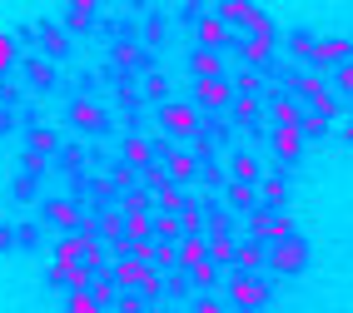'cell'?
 Listing matches in <instances>:
<instances>
[{
    "label": "cell",
    "mask_w": 353,
    "mask_h": 313,
    "mask_svg": "<svg viewBox=\"0 0 353 313\" xmlns=\"http://www.w3.org/2000/svg\"><path fill=\"white\" fill-rule=\"evenodd\" d=\"M100 259H105V249L95 234H70L55 244V263H100Z\"/></svg>",
    "instance_id": "1"
},
{
    "label": "cell",
    "mask_w": 353,
    "mask_h": 313,
    "mask_svg": "<svg viewBox=\"0 0 353 313\" xmlns=\"http://www.w3.org/2000/svg\"><path fill=\"white\" fill-rule=\"evenodd\" d=\"M303 263H309V249H303V239L289 234V239H279V244H269V269H274V274H289V279H294Z\"/></svg>",
    "instance_id": "2"
},
{
    "label": "cell",
    "mask_w": 353,
    "mask_h": 313,
    "mask_svg": "<svg viewBox=\"0 0 353 313\" xmlns=\"http://www.w3.org/2000/svg\"><path fill=\"white\" fill-rule=\"evenodd\" d=\"M254 234L264 239V244H279V239H289L294 234V219H284V214H274V204L269 209H254Z\"/></svg>",
    "instance_id": "3"
},
{
    "label": "cell",
    "mask_w": 353,
    "mask_h": 313,
    "mask_svg": "<svg viewBox=\"0 0 353 313\" xmlns=\"http://www.w3.org/2000/svg\"><path fill=\"white\" fill-rule=\"evenodd\" d=\"M229 299L239 303V308H264L274 294H269V283H264V279L244 274V279H234V283H229Z\"/></svg>",
    "instance_id": "4"
},
{
    "label": "cell",
    "mask_w": 353,
    "mask_h": 313,
    "mask_svg": "<svg viewBox=\"0 0 353 313\" xmlns=\"http://www.w3.org/2000/svg\"><path fill=\"white\" fill-rule=\"evenodd\" d=\"M294 90H299V100H309V105H314V110H323V114H334V110H339V100L328 94L323 75H299V80H294Z\"/></svg>",
    "instance_id": "5"
},
{
    "label": "cell",
    "mask_w": 353,
    "mask_h": 313,
    "mask_svg": "<svg viewBox=\"0 0 353 313\" xmlns=\"http://www.w3.org/2000/svg\"><path fill=\"white\" fill-rule=\"evenodd\" d=\"M229 100H234V85L219 80V75H204L199 90H194V105H199V110H224Z\"/></svg>",
    "instance_id": "6"
},
{
    "label": "cell",
    "mask_w": 353,
    "mask_h": 313,
    "mask_svg": "<svg viewBox=\"0 0 353 313\" xmlns=\"http://www.w3.org/2000/svg\"><path fill=\"white\" fill-rule=\"evenodd\" d=\"M95 269H100V263H55L50 283H55V288H70V294H75V288H90Z\"/></svg>",
    "instance_id": "7"
},
{
    "label": "cell",
    "mask_w": 353,
    "mask_h": 313,
    "mask_svg": "<svg viewBox=\"0 0 353 313\" xmlns=\"http://www.w3.org/2000/svg\"><path fill=\"white\" fill-rule=\"evenodd\" d=\"M159 125L170 130V134H194V130H199V110H194V105H164Z\"/></svg>",
    "instance_id": "8"
},
{
    "label": "cell",
    "mask_w": 353,
    "mask_h": 313,
    "mask_svg": "<svg viewBox=\"0 0 353 313\" xmlns=\"http://www.w3.org/2000/svg\"><path fill=\"white\" fill-rule=\"evenodd\" d=\"M274 154L279 159H299L303 154V125H279L274 130Z\"/></svg>",
    "instance_id": "9"
},
{
    "label": "cell",
    "mask_w": 353,
    "mask_h": 313,
    "mask_svg": "<svg viewBox=\"0 0 353 313\" xmlns=\"http://www.w3.org/2000/svg\"><path fill=\"white\" fill-rule=\"evenodd\" d=\"M40 219H45V224H55V229H80V224H85V219H80V209L70 204V199L45 204V209H40Z\"/></svg>",
    "instance_id": "10"
},
{
    "label": "cell",
    "mask_w": 353,
    "mask_h": 313,
    "mask_svg": "<svg viewBox=\"0 0 353 313\" xmlns=\"http://www.w3.org/2000/svg\"><path fill=\"white\" fill-rule=\"evenodd\" d=\"M199 259H209V234H184V239H179V259H174V269H194Z\"/></svg>",
    "instance_id": "11"
},
{
    "label": "cell",
    "mask_w": 353,
    "mask_h": 313,
    "mask_svg": "<svg viewBox=\"0 0 353 313\" xmlns=\"http://www.w3.org/2000/svg\"><path fill=\"white\" fill-rule=\"evenodd\" d=\"M234 263H239V269L244 274H254L259 269V263H269V244H264V239H249V244H239V249H234Z\"/></svg>",
    "instance_id": "12"
},
{
    "label": "cell",
    "mask_w": 353,
    "mask_h": 313,
    "mask_svg": "<svg viewBox=\"0 0 353 313\" xmlns=\"http://www.w3.org/2000/svg\"><path fill=\"white\" fill-rule=\"evenodd\" d=\"M348 55H353V45H348V40H339V35L314 45V60H319V65H328V70H334V65H343Z\"/></svg>",
    "instance_id": "13"
},
{
    "label": "cell",
    "mask_w": 353,
    "mask_h": 313,
    "mask_svg": "<svg viewBox=\"0 0 353 313\" xmlns=\"http://www.w3.org/2000/svg\"><path fill=\"white\" fill-rule=\"evenodd\" d=\"M219 15L229 20V26H254V20H259V10H254V0H219Z\"/></svg>",
    "instance_id": "14"
},
{
    "label": "cell",
    "mask_w": 353,
    "mask_h": 313,
    "mask_svg": "<svg viewBox=\"0 0 353 313\" xmlns=\"http://www.w3.org/2000/svg\"><path fill=\"white\" fill-rule=\"evenodd\" d=\"M199 45H214V50H219V45H229V20H224V15H204V20H199Z\"/></svg>",
    "instance_id": "15"
},
{
    "label": "cell",
    "mask_w": 353,
    "mask_h": 313,
    "mask_svg": "<svg viewBox=\"0 0 353 313\" xmlns=\"http://www.w3.org/2000/svg\"><path fill=\"white\" fill-rule=\"evenodd\" d=\"M70 119H75L80 130H105V110L90 105V100H75V105H70Z\"/></svg>",
    "instance_id": "16"
},
{
    "label": "cell",
    "mask_w": 353,
    "mask_h": 313,
    "mask_svg": "<svg viewBox=\"0 0 353 313\" xmlns=\"http://www.w3.org/2000/svg\"><path fill=\"white\" fill-rule=\"evenodd\" d=\"M229 209H254V199H259V184L254 179H229Z\"/></svg>",
    "instance_id": "17"
},
{
    "label": "cell",
    "mask_w": 353,
    "mask_h": 313,
    "mask_svg": "<svg viewBox=\"0 0 353 313\" xmlns=\"http://www.w3.org/2000/svg\"><path fill=\"white\" fill-rule=\"evenodd\" d=\"M164 174H170L174 184H194V174H199V164H194L190 154H170V164H164Z\"/></svg>",
    "instance_id": "18"
},
{
    "label": "cell",
    "mask_w": 353,
    "mask_h": 313,
    "mask_svg": "<svg viewBox=\"0 0 353 313\" xmlns=\"http://www.w3.org/2000/svg\"><path fill=\"white\" fill-rule=\"evenodd\" d=\"M190 65H194V75L204 80V75H219V65H224V60H219V50H214V45H199Z\"/></svg>",
    "instance_id": "19"
},
{
    "label": "cell",
    "mask_w": 353,
    "mask_h": 313,
    "mask_svg": "<svg viewBox=\"0 0 353 313\" xmlns=\"http://www.w3.org/2000/svg\"><path fill=\"white\" fill-rule=\"evenodd\" d=\"M274 119H279V125H303V110H299L294 94H279V100H274Z\"/></svg>",
    "instance_id": "20"
},
{
    "label": "cell",
    "mask_w": 353,
    "mask_h": 313,
    "mask_svg": "<svg viewBox=\"0 0 353 313\" xmlns=\"http://www.w3.org/2000/svg\"><path fill=\"white\" fill-rule=\"evenodd\" d=\"M259 199H264V204H284V199H289V184L279 179V174H269V179H259Z\"/></svg>",
    "instance_id": "21"
},
{
    "label": "cell",
    "mask_w": 353,
    "mask_h": 313,
    "mask_svg": "<svg viewBox=\"0 0 353 313\" xmlns=\"http://www.w3.org/2000/svg\"><path fill=\"white\" fill-rule=\"evenodd\" d=\"M120 154H125V164H134V170H145L154 150H150V139H125V150H120Z\"/></svg>",
    "instance_id": "22"
},
{
    "label": "cell",
    "mask_w": 353,
    "mask_h": 313,
    "mask_svg": "<svg viewBox=\"0 0 353 313\" xmlns=\"http://www.w3.org/2000/svg\"><path fill=\"white\" fill-rule=\"evenodd\" d=\"M35 40H40V50H45V55H65V30L40 26V30H35Z\"/></svg>",
    "instance_id": "23"
},
{
    "label": "cell",
    "mask_w": 353,
    "mask_h": 313,
    "mask_svg": "<svg viewBox=\"0 0 353 313\" xmlns=\"http://www.w3.org/2000/svg\"><path fill=\"white\" fill-rule=\"evenodd\" d=\"M234 249H239V244H234L229 234H209V259H214V263H234Z\"/></svg>",
    "instance_id": "24"
},
{
    "label": "cell",
    "mask_w": 353,
    "mask_h": 313,
    "mask_svg": "<svg viewBox=\"0 0 353 313\" xmlns=\"http://www.w3.org/2000/svg\"><path fill=\"white\" fill-rule=\"evenodd\" d=\"M154 234H159V239H184V219H179L174 209H164L159 219H154Z\"/></svg>",
    "instance_id": "25"
},
{
    "label": "cell",
    "mask_w": 353,
    "mask_h": 313,
    "mask_svg": "<svg viewBox=\"0 0 353 313\" xmlns=\"http://www.w3.org/2000/svg\"><path fill=\"white\" fill-rule=\"evenodd\" d=\"M259 119V100L254 94H234V125H254Z\"/></svg>",
    "instance_id": "26"
},
{
    "label": "cell",
    "mask_w": 353,
    "mask_h": 313,
    "mask_svg": "<svg viewBox=\"0 0 353 313\" xmlns=\"http://www.w3.org/2000/svg\"><path fill=\"white\" fill-rule=\"evenodd\" d=\"M90 294H95V299H100V308H105V303L120 299V283H114V274H110V279H90Z\"/></svg>",
    "instance_id": "27"
},
{
    "label": "cell",
    "mask_w": 353,
    "mask_h": 313,
    "mask_svg": "<svg viewBox=\"0 0 353 313\" xmlns=\"http://www.w3.org/2000/svg\"><path fill=\"white\" fill-rule=\"evenodd\" d=\"M70 313H95L100 308V299L95 294H90V288H75V294H70V303H65Z\"/></svg>",
    "instance_id": "28"
},
{
    "label": "cell",
    "mask_w": 353,
    "mask_h": 313,
    "mask_svg": "<svg viewBox=\"0 0 353 313\" xmlns=\"http://www.w3.org/2000/svg\"><path fill=\"white\" fill-rule=\"evenodd\" d=\"M90 15H95V0H70V26H75V30L90 26Z\"/></svg>",
    "instance_id": "29"
},
{
    "label": "cell",
    "mask_w": 353,
    "mask_h": 313,
    "mask_svg": "<svg viewBox=\"0 0 353 313\" xmlns=\"http://www.w3.org/2000/svg\"><path fill=\"white\" fill-rule=\"evenodd\" d=\"M125 234H130V244H134V239H150L154 224L145 219V214H125Z\"/></svg>",
    "instance_id": "30"
},
{
    "label": "cell",
    "mask_w": 353,
    "mask_h": 313,
    "mask_svg": "<svg viewBox=\"0 0 353 313\" xmlns=\"http://www.w3.org/2000/svg\"><path fill=\"white\" fill-rule=\"evenodd\" d=\"M184 274H190V279H194L199 288H209V283H214V279H219V263H209V259H199V263H194V269H184Z\"/></svg>",
    "instance_id": "31"
},
{
    "label": "cell",
    "mask_w": 353,
    "mask_h": 313,
    "mask_svg": "<svg viewBox=\"0 0 353 313\" xmlns=\"http://www.w3.org/2000/svg\"><path fill=\"white\" fill-rule=\"evenodd\" d=\"M114 65H125V70L145 65V50H139V45H114Z\"/></svg>",
    "instance_id": "32"
},
{
    "label": "cell",
    "mask_w": 353,
    "mask_h": 313,
    "mask_svg": "<svg viewBox=\"0 0 353 313\" xmlns=\"http://www.w3.org/2000/svg\"><path fill=\"white\" fill-rule=\"evenodd\" d=\"M229 174H234V179H254V184H259V164H254V154H239V159L229 164Z\"/></svg>",
    "instance_id": "33"
},
{
    "label": "cell",
    "mask_w": 353,
    "mask_h": 313,
    "mask_svg": "<svg viewBox=\"0 0 353 313\" xmlns=\"http://www.w3.org/2000/svg\"><path fill=\"white\" fill-rule=\"evenodd\" d=\"M303 134H309V139H323V134H328V114H323V110L303 114Z\"/></svg>",
    "instance_id": "34"
},
{
    "label": "cell",
    "mask_w": 353,
    "mask_h": 313,
    "mask_svg": "<svg viewBox=\"0 0 353 313\" xmlns=\"http://www.w3.org/2000/svg\"><path fill=\"white\" fill-rule=\"evenodd\" d=\"M159 209H184V194H179V184H159Z\"/></svg>",
    "instance_id": "35"
},
{
    "label": "cell",
    "mask_w": 353,
    "mask_h": 313,
    "mask_svg": "<svg viewBox=\"0 0 353 313\" xmlns=\"http://www.w3.org/2000/svg\"><path fill=\"white\" fill-rule=\"evenodd\" d=\"M314 45H319V40H309V35H294V40H289V55H294V60H314Z\"/></svg>",
    "instance_id": "36"
},
{
    "label": "cell",
    "mask_w": 353,
    "mask_h": 313,
    "mask_svg": "<svg viewBox=\"0 0 353 313\" xmlns=\"http://www.w3.org/2000/svg\"><path fill=\"white\" fill-rule=\"evenodd\" d=\"M100 229H105V234L114 239V234L125 229V214H114V209H105V214H100Z\"/></svg>",
    "instance_id": "37"
},
{
    "label": "cell",
    "mask_w": 353,
    "mask_h": 313,
    "mask_svg": "<svg viewBox=\"0 0 353 313\" xmlns=\"http://www.w3.org/2000/svg\"><path fill=\"white\" fill-rule=\"evenodd\" d=\"M254 90H259V75H254V65H249V70H244V75H239V80H234V94H254Z\"/></svg>",
    "instance_id": "38"
},
{
    "label": "cell",
    "mask_w": 353,
    "mask_h": 313,
    "mask_svg": "<svg viewBox=\"0 0 353 313\" xmlns=\"http://www.w3.org/2000/svg\"><path fill=\"white\" fill-rule=\"evenodd\" d=\"M339 90H343V94H353V55L339 65Z\"/></svg>",
    "instance_id": "39"
},
{
    "label": "cell",
    "mask_w": 353,
    "mask_h": 313,
    "mask_svg": "<svg viewBox=\"0 0 353 313\" xmlns=\"http://www.w3.org/2000/svg\"><path fill=\"white\" fill-rule=\"evenodd\" d=\"M26 75L45 85V80H50V65H45V60H26Z\"/></svg>",
    "instance_id": "40"
},
{
    "label": "cell",
    "mask_w": 353,
    "mask_h": 313,
    "mask_svg": "<svg viewBox=\"0 0 353 313\" xmlns=\"http://www.w3.org/2000/svg\"><path fill=\"white\" fill-rule=\"evenodd\" d=\"M15 65V45L6 40V35H0V75H6V70Z\"/></svg>",
    "instance_id": "41"
},
{
    "label": "cell",
    "mask_w": 353,
    "mask_h": 313,
    "mask_svg": "<svg viewBox=\"0 0 353 313\" xmlns=\"http://www.w3.org/2000/svg\"><path fill=\"white\" fill-rule=\"evenodd\" d=\"M125 214H150V194H130L125 199Z\"/></svg>",
    "instance_id": "42"
},
{
    "label": "cell",
    "mask_w": 353,
    "mask_h": 313,
    "mask_svg": "<svg viewBox=\"0 0 353 313\" xmlns=\"http://www.w3.org/2000/svg\"><path fill=\"white\" fill-rule=\"evenodd\" d=\"M114 303H120L125 313H139V308H145V299H134V294H120V299H114Z\"/></svg>",
    "instance_id": "43"
},
{
    "label": "cell",
    "mask_w": 353,
    "mask_h": 313,
    "mask_svg": "<svg viewBox=\"0 0 353 313\" xmlns=\"http://www.w3.org/2000/svg\"><path fill=\"white\" fill-rule=\"evenodd\" d=\"M10 244H15V234H10V229H0V249H10Z\"/></svg>",
    "instance_id": "44"
},
{
    "label": "cell",
    "mask_w": 353,
    "mask_h": 313,
    "mask_svg": "<svg viewBox=\"0 0 353 313\" xmlns=\"http://www.w3.org/2000/svg\"><path fill=\"white\" fill-rule=\"evenodd\" d=\"M134 6H145V0H134Z\"/></svg>",
    "instance_id": "45"
},
{
    "label": "cell",
    "mask_w": 353,
    "mask_h": 313,
    "mask_svg": "<svg viewBox=\"0 0 353 313\" xmlns=\"http://www.w3.org/2000/svg\"><path fill=\"white\" fill-rule=\"evenodd\" d=\"M348 139H353V134H348Z\"/></svg>",
    "instance_id": "46"
}]
</instances>
